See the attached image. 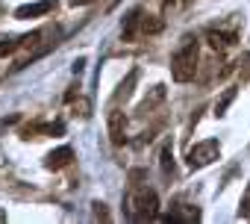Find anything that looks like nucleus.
<instances>
[{"label":"nucleus","mask_w":250,"mask_h":224,"mask_svg":"<svg viewBox=\"0 0 250 224\" xmlns=\"http://www.w3.org/2000/svg\"><path fill=\"white\" fill-rule=\"evenodd\" d=\"M124 215L130 221H153L159 218V198L153 189H133L124 201Z\"/></svg>","instance_id":"f257e3e1"},{"label":"nucleus","mask_w":250,"mask_h":224,"mask_svg":"<svg viewBox=\"0 0 250 224\" xmlns=\"http://www.w3.org/2000/svg\"><path fill=\"white\" fill-rule=\"evenodd\" d=\"M197 59H200L197 42H194V39H186L183 47H180V50L174 53V59H171V77H174L177 83L194 80V74H197Z\"/></svg>","instance_id":"f03ea898"},{"label":"nucleus","mask_w":250,"mask_h":224,"mask_svg":"<svg viewBox=\"0 0 250 224\" xmlns=\"http://www.w3.org/2000/svg\"><path fill=\"white\" fill-rule=\"evenodd\" d=\"M221 154V145L215 139H206V142H197L191 151H188V165L191 168H206L209 162H215Z\"/></svg>","instance_id":"7ed1b4c3"},{"label":"nucleus","mask_w":250,"mask_h":224,"mask_svg":"<svg viewBox=\"0 0 250 224\" xmlns=\"http://www.w3.org/2000/svg\"><path fill=\"white\" fill-rule=\"evenodd\" d=\"M56 9V0H39V3H24V6H18L15 9V18L18 21H30V18H42V15H47V12H53Z\"/></svg>","instance_id":"20e7f679"},{"label":"nucleus","mask_w":250,"mask_h":224,"mask_svg":"<svg viewBox=\"0 0 250 224\" xmlns=\"http://www.w3.org/2000/svg\"><path fill=\"white\" fill-rule=\"evenodd\" d=\"M142 24H145V12H142V9H133L127 18H124L121 39H124V42H136L139 36H145V33H142Z\"/></svg>","instance_id":"39448f33"},{"label":"nucleus","mask_w":250,"mask_h":224,"mask_svg":"<svg viewBox=\"0 0 250 224\" xmlns=\"http://www.w3.org/2000/svg\"><path fill=\"white\" fill-rule=\"evenodd\" d=\"M71 159H74V148L62 145V148H56V151H50L44 157V168L47 171H62L65 165H71Z\"/></svg>","instance_id":"423d86ee"},{"label":"nucleus","mask_w":250,"mask_h":224,"mask_svg":"<svg viewBox=\"0 0 250 224\" xmlns=\"http://www.w3.org/2000/svg\"><path fill=\"white\" fill-rule=\"evenodd\" d=\"M109 139L112 145H124V112L121 109H109Z\"/></svg>","instance_id":"0eeeda50"},{"label":"nucleus","mask_w":250,"mask_h":224,"mask_svg":"<svg viewBox=\"0 0 250 224\" xmlns=\"http://www.w3.org/2000/svg\"><path fill=\"white\" fill-rule=\"evenodd\" d=\"M206 42H209V47H215V50H227V47L235 45V33H218V30H209V33H206Z\"/></svg>","instance_id":"6e6552de"},{"label":"nucleus","mask_w":250,"mask_h":224,"mask_svg":"<svg viewBox=\"0 0 250 224\" xmlns=\"http://www.w3.org/2000/svg\"><path fill=\"white\" fill-rule=\"evenodd\" d=\"M136 80H139V71H130V74H127V80H124V83L118 86V91H115L112 103H121V100H127V97L133 94V86H136Z\"/></svg>","instance_id":"1a4fd4ad"},{"label":"nucleus","mask_w":250,"mask_h":224,"mask_svg":"<svg viewBox=\"0 0 250 224\" xmlns=\"http://www.w3.org/2000/svg\"><path fill=\"white\" fill-rule=\"evenodd\" d=\"M24 36H0V56H12L15 50H21Z\"/></svg>","instance_id":"9d476101"},{"label":"nucleus","mask_w":250,"mask_h":224,"mask_svg":"<svg viewBox=\"0 0 250 224\" xmlns=\"http://www.w3.org/2000/svg\"><path fill=\"white\" fill-rule=\"evenodd\" d=\"M165 221H200V212H197L194 206H180V209L168 212Z\"/></svg>","instance_id":"9b49d317"},{"label":"nucleus","mask_w":250,"mask_h":224,"mask_svg":"<svg viewBox=\"0 0 250 224\" xmlns=\"http://www.w3.org/2000/svg\"><path fill=\"white\" fill-rule=\"evenodd\" d=\"M235 100V89H224V94L215 100V115L221 118V115H227V109H229V103Z\"/></svg>","instance_id":"f8f14e48"},{"label":"nucleus","mask_w":250,"mask_h":224,"mask_svg":"<svg viewBox=\"0 0 250 224\" xmlns=\"http://www.w3.org/2000/svg\"><path fill=\"white\" fill-rule=\"evenodd\" d=\"M162 18H156V15H145V24H142V33L145 36H156V33H162Z\"/></svg>","instance_id":"ddd939ff"},{"label":"nucleus","mask_w":250,"mask_h":224,"mask_svg":"<svg viewBox=\"0 0 250 224\" xmlns=\"http://www.w3.org/2000/svg\"><path fill=\"white\" fill-rule=\"evenodd\" d=\"M165 97V86H156L153 89V97H145V103L139 106V112H147V109H153V103H159Z\"/></svg>","instance_id":"4468645a"},{"label":"nucleus","mask_w":250,"mask_h":224,"mask_svg":"<svg viewBox=\"0 0 250 224\" xmlns=\"http://www.w3.org/2000/svg\"><path fill=\"white\" fill-rule=\"evenodd\" d=\"M238 215H241V218H250V183H247V189H244V195H241V206H238Z\"/></svg>","instance_id":"2eb2a0df"},{"label":"nucleus","mask_w":250,"mask_h":224,"mask_svg":"<svg viewBox=\"0 0 250 224\" xmlns=\"http://www.w3.org/2000/svg\"><path fill=\"white\" fill-rule=\"evenodd\" d=\"M162 168L165 171H174V157H171V145L162 148Z\"/></svg>","instance_id":"dca6fc26"},{"label":"nucleus","mask_w":250,"mask_h":224,"mask_svg":"<svg viewBox=\"0 0 250 224\" xmlns=\"http://www.w3.org/2000/svg\"><path fill=\"white\" fill-rule=\"evenodd\" d=\"M91 206H94V215H97V218H103V221H109V212H106V203H100V201H94Z\"/></svg>","instance_id":"f3484780"},{"label":"nucleus","mask_w":250,"mask_h":224,"mask_svg":"<svg viewBox=\"0 0 250 224\" xmlns=\"http://www.w3.org/2000/svg\"><path fill=\"white\" fill-rule=\"evenodd\" d=\"M77 109H80V118H88V115H91V112H88V103H85V100H80V103L74 106V112H77Z\"/></svg>","instance_id":"a211bd4d"},{"label":"nucleus","mask_w":250,"mask_h":224,"mask_svg":"<svg viewBox=\"0 0 250 224\" xmlns=\"http://www.w3.org/2000/svg\"><path fill=\"white\" fill-rule=\"evenodd\" d=\"M91 0H71V6H88Z\"/></svg>","instance_id":"6ab92c4d"},{"label":"nucleus","mask_w":250,"mask_h":224,"mask_svg":"<svg viewBox=\"0 0 250 224\" xmlns=\"http://www.w3.org/2000/svg\"><path fill=\"white\" fill-rule=\"evenodd\" d=\"M177 3H183V0H165V6H177Z\"/></svg>","instance_id":"aec40b11"},{"label":"nucleus","mask_w":250,"mask_h":224,"mask_svg":"<svg viewBox=\"0 0 250 224\" xmlns=\"http://www.w3.org/2000/svg\"><path fill=\"white\" fill-rule=\"evenodd\" d=\"M0 12H3V3H0Z\"/></svg>","instance_id":"412c9836"}]
</instances>
